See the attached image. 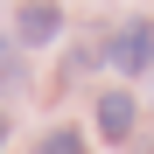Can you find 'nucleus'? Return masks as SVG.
Wrapping results in <instances>:
<instances>
[{"mask_svg": "<svg viewBox=\"0 0 154 154\" xmlns=\"http://www.w3.org/2000/svg\"><path fill=\"white\" fill-rule=\"evenodd\" d=\"M105 63H112L119 77H140V70H154V21H147V14L119 21V35L105 42Z\"/></svg>", "mask_w": 154, "mask_h": 154, "instance_id": "obj_1", "label": "nucleus"}, {"mask_svg": "<svg viewBox=\"0 0 154 154\" xmlns=\"http://www.w3.org/2000/svg\"><path fill=\"white\" fill-rule=\"evenodd\" d=\"M56 35H63L56 0H28V7H21V21H14V42H21V49H42V42H56Z\"/></svg>", "mask_w": 154, "mask_h": 154, "instance_id": "obj_2", "label": "nucleus"}, {"mask_svg": "<svg viewBox=\"0 0 154 154\" xmlns=\"http://www.w3.org/2000/svg\"><path fill=\"white\" fill-rule=\"evenodd\" d=\"M133 119H140V105H133L126 91H105V98H98V133H105L112 147H126V133H133Z\"/></svg>", "mask_w": 154, "mask_h": 154, "instance_id": "obj_3", "label": "nucleus"}, {"mask_svg": "<svg viewBox=\"0 0 154 154\" xmlns=\"http://www.w3.org/2000/svg\"><path fill=\"white\" fill-rule=\"evenodd\" d=\"M35 154H84V133H77V126H49L35 140Z\"/></svg>", "mask_w": 154, "mask_h": 154, "instance_id": "obj_4", "label": "nucleus"}, {"mask_svg": "<svg viewBox=\"0 0 154 154\" xmlns=\"http://www.w3.org/2000/svg\"><path fill=\"white\" fill-rule=\"evenodd\" d=\"M0 77H14V42L0 35Z\"/></svg>", "mask_w": 154, "mask_h": 154, "instance_id": "obj_5", "label": "nucleus"}, {"mask_svg": "<svg viewBox=\"0 0 154 154\" xmlns=\"http://www.w3.org/2000/svg\"><path fill=\"white\" fill-rule=\"evenodd\" d=\"M0 140H7V112H0Z\"/></svg>", "mask_w": 154, "mask_h": 154, "instance_id": "obj_6", "label": "nucleus"}]
</instances>
